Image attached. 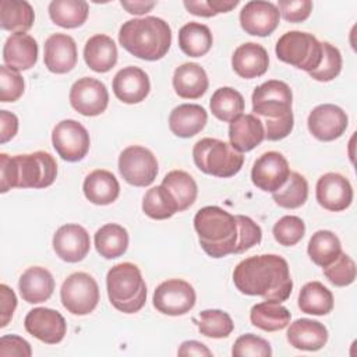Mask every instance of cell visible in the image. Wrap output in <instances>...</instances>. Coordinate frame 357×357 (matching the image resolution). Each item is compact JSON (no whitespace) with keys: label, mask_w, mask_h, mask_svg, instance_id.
<instances>
[{"label":"cell","mask_w":357,"mask_h":357,"mask_svg":"<svg viewBox=\"0 0 357 357\" xmlns=\"http://www.w3.org/2000/svg\"><path fill=\"white\" fill-rule=\"evenodd\" d=\"M194 229L202 250L212 258L241 254L262 240V230L251 218L234 216L215 205L195 213Z\"/></svg>","instance_id":"6da1fadb"},{"label":"cell","mask_w":357,"mask_h":357,"mask_svg":"<svg viewBox=\"0 0 357 357\" xmlns=\"http://www.w3.org/2000/svg\"><path fill=\"white\" fill-rule=\"evenodd\" d=\"M237 290L247 296H259L265 301H286L293 290L287 261L276 254L252 255L233 271Z\"/></svg>","instance_id":"7a4b0ae2"},{"label":"cell","mask_w":357,"mask_h":357,"mask_svg":"<svg viewBox=\"0 0 357 357\" xmlns=\"http://www.w3.org/2000/svg\"><path fill=\"white\" fill-rule=\"evenodd\" d=\"M251 100L252 114L261 120L265 139L279 141L291 132L294 126L293 93L286 82L269 79L261 84L254 89Z\"/></svg>","instance_id":"3957f363"},{"label":"cell","mask_w":357,"mask_h":357,"mask_svg":"<svg viewBox=\"0 0 357 357\" xmlns=\"http://www.w3.org/2000/svg\"><path fill=\"white\" fill-rule=\"evenodd\" d=\"M57 176L56 159L45 151L8 156L0 153V192L11 188H46Z\"/></svg>","instance_id":"277c9868"},{"label":"cell","mask_w":357,"mask_h":357,"mask_svg":"<svg viewBox=\"0 0 357 357\" xmlns=\"http://www.w3.org/2000/svg\"><path fill=\"white\" fill-rule=\"evenodd\" d=\"M120 45L132 56L155 61L166 56L172 43V29L159 17L126 21L119 31Z\"/></svg>","instance_id":"5b68a950"},{"label":"cell","mask_w":357,"mask_h":357,"mask_svg":"<svg viewBox=\"0 0 357 357\" xmlns=\"http://www.w3.org/2000/svg\"><path fill=\"white\" fill-rule=\"evenodd\" d=\"M110 304L126 314L138 312L146 301V284L141 271L131 262L112 266L106 276Z\"/></svg>","instance_id":"8992f818"},{"label":"cell","mask_w":357,"mask_h":357,"mask_svg":"<svg viewBox=\"0 0 357 357\" xmlns=\"http://www.w3.org/2000/svg\"><path fill=\"white\" fill-rule=\"evenodd\" d=\"M195 166L215 177H231L237 174L244 163V156L230 144L216 138H202L192 148Z\"/></svg>","instance_id":"52a82bcc"},{"label":"cell","mask_w":357,"mask_h":357,"mask_svg":"<svg viewBox=\"0 0 357 357\" xmlns=\"http://www.w3.org/2000/svg\"><path fill=\"white\" fill-rule=\"evenodd\" d=\"M276 56L280 61L307 73L314 71L322 57L321 42L308 32L289 31L276 42Z\"/></svg>","instance_id":"ba28073f"},{"label":"cell","mask_w":357,"mask_h":357,"mask_svg":"<svg viewBox=\"0 0 357 357\" xmlns=\"http://www.w3.org/2000/svg\"><path fill=\"white\" fill-rule=\"evenodd\" d=\"M60 298L68 312L86 315L92 312L99 303V286L89 273L75 272L63 282Z\"/></svg>","instance_id":"9c48e42d"},{"label":"cell","mask_w":357,"mask_h":357,"mask_svg":"<svg viewBox=\"0 0 357 357\" xmlns=\"http://www.w3.org/2000/svg\"><path fill=\"white\" fill-rule=\"evenodd\" d=\"M119 172L131 185H151L158 176V160L145 146L131 145L123 149L119 156Z\"/></svg>","instance_id":"30bf717a"},{"label":"cell","mask_w":357,"mask_h":357,"mask_svg":"<svg viewBox=\"0 0 357 357\" xmlns=\"http://www.w3.org/2000/svg\"><path fill=\"white\" fill-rule=\"evenodd\" d=\"M52 142L59 156L67 162L82 160L91 145L86 128L73 119L56 124L52 131Z\"/></svg>","instance_id":"8fae6325"},{"label":"cell","mask_w":357,"mask_h":357,"mask_svg":"<svg viewBox=\"0 0 357 357\" xmlns=\"http://www.w3.org/2000/svg\"><path fill=\"white\" fill-rule=\"evenodd\" d=\"M195 290L183 279H167L153 293V307L166 315H184L195 305Z\"/></svg>","instance_id":"7c38bea8"},{"label":"cell","mask_w":357,"mask_h":357,"mask_svg":"<svg viewBox=\"0 0 357 357\" xmlns=\"http://www.w3.org/2000/svg\"><path fill=\"white\" fill-rule=\"evenodd\" d=\"M70 103L82 116H99L109 103L107 88L96 78L82 77L70 89Z\"/></svg>","instance_id":"4fadbf2b"},{"label":"cell","mask_w":357,"mask_h":357,"mask_svg":"<svg viewBox=\"0 0 357 357\" xmlns=\"http://www.w3.org/2000/svg\"><path fill=\"white\" fill-rule=\"evenodd\" d=\"M290 167L286 158L276 151L262 153L252 165L251 181L266 192L278 191L289 178Z\"/></svg>","instance_id":"5bb4252c"},{"label":"cell","mask_w":357,"mask_h":357,"mask_svg":"<svg viewBox=\"0 0 357 357\" xmlns=\"http://www.w3.org/2000/svg\"><path fill=\"white\" fill-rule=\"evenodd\" d=\"M349 124L346 112L332 103L314 107L307 119L310 132L319 141H333L343 135Z\"/></svg>","instance_id":"9a60e30c"},{"label":"cell","mask_w":357,"mask_h":357,"mask_svg":"<svg viewBox=\"0 0 357 357\" xmlns=\"http://www.w3.org/2000/svg\"><path fill=\"white\" fill-rule=\"evenodd\" d=\"M24 325L29 335L47 344L60 343L67 333L64 317L59 311L46 307L31 310L25 317Z\"/></svg>","instance_id":"2e32d148"},{"label":"cell","mask_w":357,"mask_h":357,"mask_svg":"<svg viewBox=\"0 0 357 357\" xmlns=\"http://www.w3.org/2000/svg\"><path fill=\"white\" fill-rule=\"evenodd\" d=\"M315 197L324 209L340 212L351 205L353 187L344 176L339 173H325L317 181Z\"/></svg>","instance_id":"e0dca14e"},{"label":"cell","mask_w":357,"mask_h":357,"mask_svg":"<svg viewBox=\"0 0 357 357\" xmlns=\"http://www.w3.org/2000/svg\"><path fill=\"white\" fill-rule=\"evenodd\" d=\"M280 14L271 1L252 0L244 4L240 11V25L248 35L268 36L279 25Z\"/></svg>","instance_id":"ac0fdd59"},{"label":"cell","mask_w":357,"mask_h":357,"mask_svg":"<svg viewBox=\"0 0 357 357\" xmlns=\"http://www.w3.org/2000/svg\"><path fill=\"white\" fill-rule=\"evenodd\" d=\"M91 248L88 231L77 225L68 223L59 227L53 236V250L56 255L66 262L82 261Z\"/></svg>","instance_id":"d6986e66"},{"label":"cell","mask_w":357,"mask_h":357,"mask_svg":"<svg viewBox=\"0 0 357 357\" xmlns=\"http://www.w3.org/2000/svg\"><path fill=\"white\" fill-rule=\"evenodd\" d=\"M78 60L75 40L67 33H53L45 42L43 61L50 73L66 74Z\"/></svg>","instance_id":"ffe728a7"},{"label":"cell","mask_w":357,"mask_h":357,"mask_svg":"<svg viewBox=\"0 0 357 357\" xmlns=\"http://www.w3.org/2000/svg\"><path fill=\"white\" fill-rule=\"evenodd\" d=\"M151 91L148 74L135 66H128L117 71L113 78V92L124 103L134 105L142 102Z\"/></svg>","instance_id":"44dd1931"},{"label":"cell","mask_w":357,"mask_h":357,"mask_svg":"<svg viewBox=\"0 0 357 357\" xmlns=\"http://www.w3.org/2000/svg\"><path fill=\"white\" fill-rule=\"evenodd\" d=\"M269 56L264 46L255 42L240 45L231 56V67L234 73L245 79L261 77L266 73Z\"/></svg>","instance_id":"7402d4cb"},{"label":"cell","mask_w":357,"mask_h":357,"mask_svg":"<svg viewBox=\"0 0 357 357\" xmlns=\"http://www.w3.org/2000/svg\"><path fill=\"white\" fill-rule=\"evenodd\" d=\"M38 60V43L28 33H13L3 46V61L14 71L29 70Z\"/></svg>","instance_id":"603a6c76"},{"label":"cell","mask_w":357,"mask_h":357,"mask_svg":"<svg viewBox=\"0 0 357 357\" xmlns=\"http://www.w3.org/2000/svg\"><path fill=\"white\" fill-rule=\"evenodd\" d=\"M286 335L290 346L305 351H317L328 342L326 326L308 318L296 319L293 324H290Z\"/></svg>","instance_id":"cb8c5ba5"},{"label":"cell","mask_w":357,"mask_h":357,"mask_svg":"<svg viewBox=\"0 0 357 357\" xmlns=\"http://www.w3.org/2000/svg\"><path fill=\"white\" fill-rule=\"evenodd\" d=\"M229 139L237 152L252 151L265 139L264 126L254 114H240L230 121Z\"/></svg>","instance_id":"d4e9b609"},{"label":"cell","mask_w":357,"mask_h":357,"mask_svg":"<svg viewBox=\"0 0 357 357\" xmlns=\"http://www.w3.org/2000/svg\"><path fill=\"white\" fill-rule=\"evenodd\" d=\"M18 289L24 301L29 304L45 303L53 294L54 279L46 268L31 266L21 275Z\"/></svg>","instance_id":"484cf974"},{"label":"cell","mask_w":357,"mask_h":357,"mask_svg":"<svg viewBox=\"0 0 357 357\" xmlns=\"http://www.w3.org/2000/svg\"><path fill=\"white\" fill-rule=\"evenodd\" d=\"M208 120L206 110L197 103L176 106L169 116L170 131L180 138H191L204 130Z\"/></svg>","instance_id":"4316f807"},{"label":"cell","mask_w":357,"mask_h":357,"mask_svg":"<svg viewBox=\"0 0 357 357\" xmlns=\"http://www.w3.org/2000/svg\"><path fill=\"white\" fill-rule=\"evenodd\" d=\"M82 190L89 202L95 205H109L117 199L120 184L112 172L96 169L85 177Z\"/></svg>","instance_id":"83f0119b"},{"label":"cell","mask_w":357,"mask_h":357,"mask_svg":"<svg viewBox=\"0 0 357 357\" xmlns=\"http://www.w3.org/2000/svg\"><path fill=\"white\" fill-rule=\"evenodd\" d=\"M209 86L205 70L197 63H184L174 70L173 88L180 98L198 99Z\"/></svg>","instance_id":"f1b7e54d"},{"label":"cell","mask_w":357,"mask_h":357,"mask_svg":"<svg viewBox=\"0 0 357 357\" xmlns=\"http://www.w3.org/2000/svg\"><path fill=\"white\" fill-rule=\"evenodd\" d=\"M117 46L114 40L103 33L91 36L84 47V60L95 73H107L117 63Z\"/></svg>","instance_id":"f546056e"},{"label":"cell","mask_w":357,"mask_h":357,"mask_svg":"<svg viewBox=\"0 0 357 357\" xmlns=\"http://www.w3.org/2000/svg\"><path fill=\"white\" fill-rule=\"evenodd\" d=\"M35 13L32 6L25 0H1L0 3V26L1 29L25 33L32 28Z\"/></svg>","instance_id":"4dcf8cb0"},{"label":"cell","mask_w":357,"mask_h":357,"mask_svg":"<svg viewBox=\"0 0 357 357\" xmlns=\"http://www.w3.org/2000/svg\"><path fill=\"white\" fill-rule=\"evenodd\" d=\"M291 314L280 303L262 301L255 304L250 311L251 324L265 332L284 329L290 324Z\"/></svg>","instance_id":"1f68e13d"},{"label":"cell","mask_w":357,"mask_h":357,"mask_svg":"<svg viewBox=\"0 0 357 357\" xmlns=\"http://www.w3.org/2000/svg\"><path fill=\"white\" fill-rule=\"evenodd\" d=\"M128 247V233L117 223H107L95 233V248L100 257L114 259L121 257Z\"/></svg>","instance_id":"d6a6232c"},{"label":"cell","mask_w":357,"mask_h":357,"mask_svg":"<svg viewBox=\"0 0 357 357\" xmlns=\"http://www.w3.org/2000/svg\"><path fill=\"white\" fill-rule=\"evenodd\" d=\"M298 308L310 315H326L333 308V294L321 282H308L300 290Z\"/></svg>","instance_id":"836d02e7"},{"label":"cell","mask_w":357,"mask_h":357,"mask_svg":"<svg viewBox=\"0 0 357 357\" xmlns=\"http://www.w3.org/2000/svg\"><path fill=\"white\" fill-rule=\"evenodd\" d=\"M211 29L201 22H188L178 31V46L190 57L205 56L212 47Z\"/></svg>","instance_id":"e575fe53"},{"label":"cell","mask_w":357,"mask_h":357,"mask_svg":"<svg viewBox=\"0 0 357 357\" xmlns=\"http://www.w3.org/2000/svg\"><path fill=\"white\" fill-rule=\"evenodd\" d=\"M89 13V6L84 0H53L49 4V15L52 21L61 28L81 26Z\"/></svg>","instance_id":"d590c367"},{"label":"cell","mask_w":357,"mask_h":357,"mask_svg":"<svg viewBox=\"0 0 357 357\" xmlns=\"http://www.w3.org/2000/svg\"><path fill=\"white\" fill-rule=\"evenodd\" d=\"M162 185L172 194L174 198L178 212L190 208L198 194V187L195 180L184 170H172L169 172L162 181Z\"/></svg>","instance_id":"8d00e7d4"},{"label":"cell","mask_w":357,"mask_h":357,"mask_svg":"<svg viewBox=\"0 0 357 357\" xmlns=\"http://www.w3.org/2000/svg\"><path fill=\"white\" fill-rule=\"evenodd\" d=\"M307 252L315 265L325 268L340 255L342 244L333 231L318 230L311 236Z\"/></svg>","instance_id":"74e56055"},{"label":"cell","mask_w":357,"mask_h":357,"mask_svg":"<svg viewBox=\"0 0 357 357\" xmlns=\"http://www.w3.org/2000/svg\"><path fill=\"white\" fill-rule=\"evenodd\" d=\"M212 114L220 121L230 123L244 110V98L243 95L230 86L218 88L209 102Z\"/></svg>","instance_id":"f35d334b"},{"label":"cell","mask_w":357,"mask_h":357,"mask_svg":"<svg viewBox=\"0 0 357 357\" xmlns=\"http://www.w3.org/2000/svg\"><path fill=\"white\" fill-rule=\"evenodd\" d=\"M273 201L286 209H296L305 204L308 198V183L304 176L297 172H290L286 183L275 192H272Z\"/></svg>","instance_id":"ab89813d"},{"label":"cell","mask_w":357,"mask_h":357,"mask_svg":"<svg viewBox=\"0 0 357 357\" xmlns=\"http://www.w3.org/2000/svg\"><path fill=\"white\" fill-rule=\"evenodd\" d=\"M142 211L152 219L163 220L178 212V206L172 194L160 184L146 191L142 201Z\"/></svg>","instance_id":"60d3db41"},{"label":"cell","mask_w":357,"mask_h":357,"mask_svg":"<svg viewBox=\"0 0 357 357\" xmlns=\"http://www.w3.org/2000/svg\"><path fill=\"white\" fill-rule=\"evenodd\" d=\"M234 329L230 315L222 310H204L199 314L198 331L201 335L213 339L227 337Z\"/></svg>","instance_id":"b9f144b4"},{"label":"cell","mask_w":357,"mask_h":357,"mask_svg":"<svg viewBox=\"0 0 357 357\" xmlns=\"http://www.w3.org/2000/svg\"><path fill=\"white\" fill-rule=\"evenodd\" d=\"M322 46V57L319 66L308 73L311 78L319 82H328L335 79L342 70V54L337 47L331 45L329 42H321Z\"/></svg>","instance_id":"7bdbcfd3"},{"label":"cell","mask_w":357,"mask_h":357,"mask_svg":"<svg viewBox=\"0 0 357 357\" xmlns=\"http://www.w3.org/2000/svg\"><path fill=\"white\" fill-rule=\"evenodd\" d=\"M275 240L284 247L296 245L305 233V225L301 218L294 215H286L280 218L272 229Z\"/></svg>","instance_id":"ee69618b"},{"label":"cell","mask_w":357,"mask_h":357,"mask_svg":"<svg viewBox=\"0 0 357 357\" xmlns=\"http://www.w3.org/2000/svg\"><path fill=\"white\" fill-rule=\"evenodd\" d=\"M356 273L357 271H356L354 261L343 251L331 265L324 268L325 278L337 287H344L351 284L356 280Z\"/></svg>","instance_id":"f6af8a7d"},{"label":"cell","mask_w":357,"mask_h":357,"mask_svg":"<svg viewBox=\"0 0 357 357\" xmlns=\"http://www.w3.org/2000/svg\"><path fill=\"white\" fill-rule=\"evenodd\" d=\"M231 354L234 357H271L272 349L268 340L254 333H245L237 337L233 344Z\"/></svg>","instance_id":"bcb514c9"},{"label":"cell","mask_w":357,"mask_h":357,"mask_svg":"<svg viewBox=\"0 0 357 357\" xmlns=\"http://www.w3.org/2000/svg\"><path fill=\"white\" fill-rule=\"evenodd\" d=\"M24 88L25 82L18 71L8 68L6 64L0 66V102L18 100L24 93Z\"/></svg>","instance_id":"7dc6e473"},{"label":"cell","mask_w":357,"mask_h":357,"mask_svg":"<svg viewBox=\"0 0 357 357\" xmlns=\"http://www.w3.org/2000/svg\"><path fill=\"white\" fill-rule=\"evenodd\" d=\"M183 4L188 13L198 17L209 18L220 13H229L238 4V0H201V1L185 0Z\"/></svg>","instance_id":"c3c4849f"},{"label":"cell","mask_w":357,"mask_h":357,"mask_svg":"<svg viewBox=\"0 0 357 357\" xmlns=\"http://www.w3.org/2000/svg\"><path fill=\"white\" fill-rule=\"evenodd\" d=\"M279 14L289 22H303L312 11V1L310 0H279Z\"/></svg>","instance_id":"681fc988"},{"label":"cell","mask_w":357,"mask_h":357,"mask_svg":"<svg viewBox=\"0 0 357 357\" xmlns=\"http://www.w3.org/2000/svg\"><path fill=\"white\" fill-rule=\"evenodd\" d=\"M29 357L32 356L31 344L18 335H4L0 339V357Z\"/></svg>","instance_id":"f907efd6"},{"label":"cell","mask_w":357,"mask_h":357,"mask_svg":"<svg viewBox=\"0 0 357 357\" xmlns=\"http://www.w3.org/2000/svg\"><path fill=\"white\" fill-rule=\"evenodd\" d=\"M0 297H1V324L0 326L4 328L13 318L14 310L17 307V297L15 293L7 286V284H0Z\"/></svg>","instance_id":"816d5d0a"},{"label":"cell","mask_w":357,"mask_h":357,"mask_svg":"<svg viewBox=\"0 0 357 357\" xmlns=\"http://www.w3.org/2000/svg\"><path fill=\"white\" fill-rule=\"evenodd\" d=\"M18 131V119L14 113L0 110V142L6 144L15 137Z\"/></svg>","instance_id":"f5cc1de1"},{"label":"cell","mask_w":357,"mask_h":357,"mask_svg":"<svg viewBox=\"0 0 357 357\" xmlns=\"http://www.w3.org/2000/svg\"><path fill=\"white\" fill-rule=\"evenodd\" d=\"M178 356H206V357H211L212 356V351L201 342H197V340H187V342H183L178 351H177Z\"/></svg>","instance_id":"db71d44e"},{"label":"cell","mask_w":357,"mask_h":357,"mask_svg":"<svg viewBox=\"0 0 357 357\" xmlns=\"http://www.w3.org/2000/svg\"><path fill=\"white\" fill-rule=\"evenodd\" d=\"M121 7H124L130 14H135V15H141L145 14L148 11H151L155 6L156 1H123L121 0Z\"/></svg>","instance_id":"11a10c76"}]
</instances>
